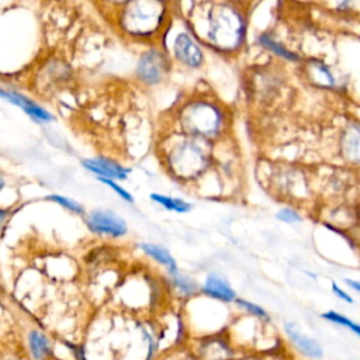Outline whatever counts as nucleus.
<instances>
[{
    "mask_svg": "<svg viewBox=\"0 0 360 360\" xmlns=\"http://www.w3.org/2000/svg\"><path fill=\"white\" fill-rule=\"evenodd\" d=\"M210 6V13L204 17L205 24L201 25V28H197L201 38H205L208 42L222 48L239 44L245 34L242 18L233 13V10H226L221 4Z\"/></svg>",
    "mask_w": 360,
    "mask_h": 360,
    "instance_id": "nucleus-1",
    "label": "nucleus"
},
{
    "mask_svg": "<svg viewBox=\"0 0 360 360\" xmlns=\"http://www.w3.org/2000/svg\"><path fill=\"white\" fill-rule=\"evenodd\" d=\"M128 6L131 8L127 10L124 22L131 32L149 34L158 27L160 11H158L155 3H129Z\"/></svg>",
    "mask_w": 360,
    "mask_h": 360,
    "instance_id": "nucleus-2",
    "label": "nucleus"
},
{
    "mask_svg": "<svg viewBox=\"0 0 360 360\" xmlns=\"http://www.w3.org/2000/svg\"><path fill=\"white\" fill-rule=\"evenodd\" d=\"M87 225L90 231L98 235L118 238L127 233L125 221L111 211H104V210L91 211L87 217Z\"/></svg>",
    "mask_w": 360,
    "mask_h": 360,
    "instance_id": "nucleus-3",
    "label": "nucleus"
},
{
    "mask_svg": "<svg viewBox=\"0 0 360 360\" xmlns=\"http://www.w3.org/2000/svg\"><path fill=\"white\" fill-rule=\"evenodd\" d=\"M167 69L166 58L158 51H149L143 53L136 66V75L148 84H155L162 80Z\"/></svg>",
    "mask_w": 360,
    "mask_h": 360,
    "instance_id": "nucleus-4",
    "label": "nucleus"
},
{
    "mask_svg": "<svg viewBox=\"0 0 360 360\" xmlns=\"http://www.w3.org/2000/svg\"><path fill=\"white\" fill-rule=\"evenodd\" d=\"M173 49H174L176 58L180 62H183L184 65H187L188 68H200L201 66L202 59H204L202 52L188 34H186V32L177 34L174 44H173Z\"/></svg>",
    "mask_w": 360,
    "mask_h": 360,
    "instance_id": "nucleus-5",
    "label": "nucleus"
},
{
    "mask_svg": "<svg viewBox=\"0 0 360 360\" xmlns=\"http://www.w3.org/2000/svg\"><path fill=\"white\" fill-rule=\"evenodd\" d=\"M82 165L84 166V169H87L89 172L97 174L98 177H104V179H120V180H125L128 173L131 172V169H125L121 165L104 159V158H98V159H84L82 160Z\"/></svg>",
    "mask_w": 360,
    "mask_h": 360,
    "instance_id": "nucleus-6",
    "label": "nucleus"
},
{
    "mask_svg": "<svg viewBox=\"0 0 360 360\" xmlns=\"http://www.w3.org/2000/svg\"><path fill=\"white\" fill-rule=\"evenodd\" d=\"M4 98L15 105H18L20 108H22L25 111V114H28L31 118H34L38 122H49L53 121V115L51 112H48L45 108H42L41 105H38L35 101H32L31 98L25 97L21 93L17 91H10L6 90V96Z\"/></svg>",
    "mask_w": 360,
    "mask_h": 360,
    "instance_id": "nucleus-7",
    "label": "nucleus"
},
{
    "mask_svg": "<svg viewBox=\"0 0 360 360\" xmlns=\"http://www.w3.org/2000/svg\"><path fill=\"white\" fill-rule=\"evenodd\" d=\"M202 292L212 297V298L225 301V302H229V301L235 300L233 288L219 274H210L207 277V280L202 285Z\"/></svg>",
    "mask_w": 360,
    "mask_h": 360,
    "instance_id": "nucleus-8",
    "label": "nucleus"
},
{
    "mask_svg": "<svg viewBox=\"0 0 360 360\" xmlns=\"http://www.w3.org/2000/svg\"><path fill=\"white\" fill-rule=\"evenodd\" d=\"M285 332H287L288 338L291 339V342L298 347V350L301 353H304L308 357H314V359L322 357L323 350H322L321 345L316 340L300 333V330H297L292 323H285Z\"/></svg>",
    "mask_w": 360,
    "mask_h": 360,
    "instance_id": "nucleus-9",
    "label": "nucleus"
},
{
    "mask_svg": "<svg viewBox=\"0 0 360 360\" xmlns=\"http://www.w3.org/2000/svg\"><path fill=\"white\" fill-rule=\"evenodd\" d=\"M139 248H141L146 255H149L152 259H155L158 263L163 264L172 276H174L176 273H179V271H177L176 260H174L173 256L169 253V250L165 249L163 246L153 245V243H141Z\"/></svg>",
    "mask_w": 360,
    "mask_h": 360,
    "instance_id": "nucleus-10",
    "label": "nucleus"
},
{
    "mask_svg": "<svg viewBox=\"0 0 360 360\" xmlns=\"http://www.w3.org/2000/svg\"><path fill=\"white\" fill-rule=\"evenodd\" d=\"M28 342H30L31 353L37 360H42L49 354V352H51L49 342H48L46 336L42 335L41 332L32 330L28 336Z\"/></svg>",
    "mask_w": 360,
    "mask_h": 360,
    "instance_id": "nucleus-11",
    "label": "nucleus"
},
{
    "mask_svg": "<svg viewBox=\"0 0 360 360\" xmlns=\"http://www.w3.org/2000/svg\"><path fill=\"white\" fill-rule=\"evenodd\" d=\"M150 198L160 204L162 207H165L166 210H170V211H176V212H187L191 210V205L188 202H186L184 200H180V198H174V197H167V195H163V194H150Z\"/></svg>",
    "mask_w": 360,
    "mask_h": 360,
    "instance_id": "nucleus-12",
    "label": "nucleus"
},
{
    "mask_svg": "<svg viewBox=\"0 0 360 360\" xmlns=\"http://www.w3.org/2000/svg\"><path fill=\"white\" fill-rule=\"evenodd\" d=\"M257 41H259L264 48L273 51V52H274L276 55H278V56H283V58H285V59H288V60H298V58H297L295 53L290 52L288 49H285L283 45H280L278 42H276L271 37H269V35H266V34L260 35V37L257 38Z\"/></svg>",
    "mask_w": 360,
    "mask_h": 360,
    "instance_id": "nucleus-13",
    "label": "nucleus"
},
{
    "mask_svg": "<svg viewBox=\"0 0 360 360\" xmlns=\"http://www.w3.org/2000/svg\"><path fill=\"white\" fill-rule=\"evenodd\" d=\"M46 200H51V201L65 207L66 210H69L75 214H80V215L84 214V208L77 201H75L72 198H68V197H63V195H59V194H51V195L46 197Z\"/></svg>",
    "mask_w": 360,
    "mask_h": 360,
    "instance_id": "nucleus-14",
    "label": "nucleus"
},
{
    "mask_svg": "<svg viewBox=\"0 0 360 360\" xmlns=\"http://www.w3.org/2000/svg\"><path fill=\"white\" fill-rule=\"evenodd\" d=\"M322 318H325V319H328V321H330L333 323H339L342 326H346V328L352 329L356 335H360V328H359L357 323L352 322L349 318H346V316H343V315H340V314H338L335 311H329V312L322 314Z\"/></svg>",
    "mask_w": 360,
    "mask_h": 360,
    "instance_id": "nucleus-15",
    "label": "nucleus"
},
{
    "mask_svg": "<svg viewBox=\"0 0 360 360\" xmlns=\"http://www.w3.org/2000/svg\"><path fill=\"white\" fill-rule=\"evenodd\" d=\"M172 277H173L174 285H176L183 294H193V292L197 290V285H195V283H194L191 278H188V277H186V276H183V274H180V273H176V274L172 276Z\"/></svg>",
    "mask_w": 360,
    "mask_h": 360,
    "instance_id": "nucleus-16",
    "label": "nucleus"
},
{
    "mask_svg": "<svg viewBox=\"0 0 360 360\" xmlns=\"http://www.w3.org/2000/svg\"><path fill=\"white\" fill-rule=\"evenodd\" d=\"M98 180H100L101 183H104L105 186L111 187V188H112L121 198H124L125 201H128V202H132V201H134L132 195H131L125 188H122L120 184H117L114 180H111V179H104V177H98Z\"/></svg>",
    "mask_w": 360,
    "mask_h": 360,
    "instance_id": "nucleus-17",
    "label": "nucleus"
},
{
    "mask_svg": "<svg viewBox=\"0 0 360 360\" xmlns=\"http://www.w3.org/2000/svg\"><path fill=\"white\" fill-rule=\"evenodd\" d=\"M277 218L283 222H287V224H295V222H300L301 221V217L291 208H283L277 212Z\"/></svg>",
    "mask_w": 360,
    "mask_h": 360,
    "instance_id": "nucleus-18",
    "label": "nucleus"
},
{
    "mask_svg": "<svg viewBox=\"0 0 360 360\" xmlns=\"http://www.w3.org/2000/svg\"><path fill=\"white\" fill-rule=\"evenodd\" d=\"M236 304H239V305L243 307L246 311H249L250 314H253V315H256V316H259V318H267L266 311H264L262 307H259V305H256V304H253V302H249V301H245V300H236Z\"/></svg>",
    "mask_w": 360,
    "mask_h": 360,
    "instance_id": "nucleus-19",
    "label": "nucleus"
},
{
    "mask_svg": "<svg viewBox=\"0 0 360 360\" xmlns=\"http://www.w3.org/2000/svg\"><path fill=\"white\" fill-rule=\"evenodd\" d=\"M332 290H333V292H335L339 298H342L343 301H346V302H353L352 297H350L349 294H346L342 288H339V287L336 285V283H332Z\"/></svg>",
    "mask_w": 360,
    "mask_h": 360,
    "instance_id": "nucleus-20",
    "label": "nucleus"
},
{
    "mask_svg": "<svg viewBox=\"0 0 360 360\" xmlns=\"http://www.w3.org/2000/svg\"><path fill=\"white\" fill-rule=\"evenodd\" d=\"M345 281H346V284H347V285L353 287L356 291H359V290H360V284H359L357 281H353V280H349V278H346Z\"/></svg>",
    "mask_w": 360,
    "mask_h": 360,
    "instance_id": "nucleus-21",
    "label": "nucleus"
},
{
    "mask_svg": "<svg viewBox=\"0 0 360 360\" xmlns=\"http://www.w3.org/2000/svg\"><path fill=\"white\" fill-rule=\"evenodd\" d=\"M6 217H7V211H6V210H1V208H0V228H1V224L4 222Z\"/></svg>",
    "mask_w": 360,
    "mask_h": 360,
    "instance_id": "nucleus-22",
    "label": "nucleus"
},
{
    "mask_svg": "<svg viewBox=\"0 0 360 360\" xmlns=\"http://www.w3.org/2000/svg\"><path fill=\"white\" fill-rule=\"evenodd\" d=\"M4 96H6V90L3 87H0V98H4Z\"/></svg>",
    "mask_w": 360,
    "mask_h": 360,
    "instance_id": "nucleus-23",
    "label": "nucleus"
},
{
    "mask_svg": "<svg viewBox=\"0 0 360 360\" xmlns=\"http://www.w3.org/2000/svg\"><path fill=\"white\" fill-rule=\"evenodd\" d=\"M3 186H4V180L0 177V190L3 188Z\"/></svg>",
    "mask_w": 360,
    "mask_h": 360,
    "instance_id": "nucleus-24",
    "label": "nucleus"
}]
</instances>
